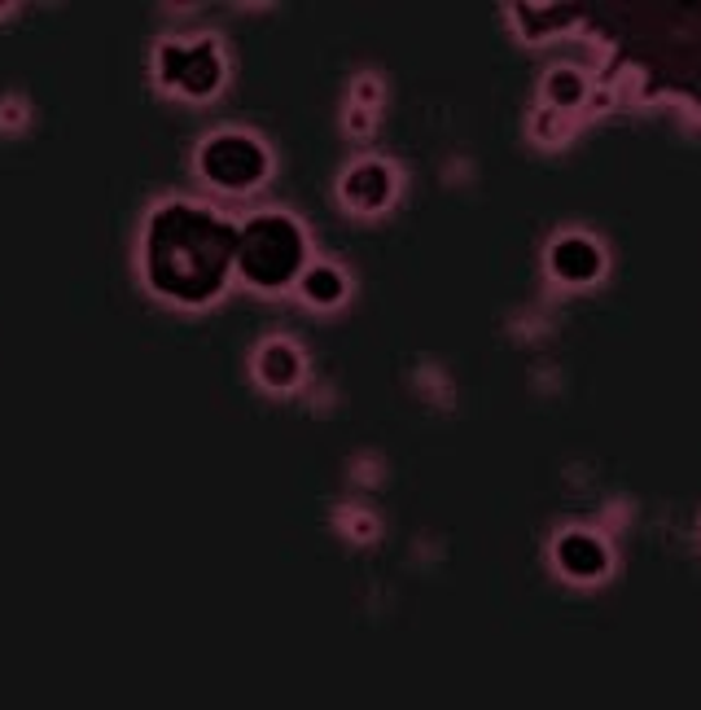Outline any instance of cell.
Returning <instances> with one entry per match:
<instances>
[{
	"label": "cell",
	"instance_id": "obj_4",
	"mask_svg": "<svg viewBox=\"0 0 701 710\" xmlns=\"http://www.w3.org/2000/svg\"><path fill=\"white\" fill-rule=\"evenodd\" d=\"M158 80L167 88H180L189 97H211L224 80V62L220 49L211 40H193V44H163L158 49Z\"/></svg>",
	"mask_w": 701,
	"mask_h": 710
},
{
	"label": "cell",
	"instance_id": "obj_1",
	"mask_svg": "<svg viewBox=\"0 0 701 710\" xmlns=\"http://www.w3.org/2000/svg\"><path fill=\"white\" fill-rule=\"evenodd\" d=\"M237 259V229L207 207L167 202L145 229V276L163 299L207 303L224 290Z\"/></svg>",
	"mask_w": 701,
	"mask_h": 710
},
{
	"label": "cell",
	"instance_id": "obj_11",
	"mask_svg": "<svg viewBox=\"0 0 701 710\" xmlns=\"http://www.w3.org/2000/svg\"><path fill=\"white\" fill-rule=\"evenodd\" d=\"M566 132H571V118L557 115V111H544L535 118V136H544V140H562Z\"/></svg>",
	"mask_w": 701,
	"mask_h": 710
},
{
	"label": "cell",
	"instance_id": "obj_10",
	"mask_svg": "<svg viewBox=\"0 0 701 710\" xmlns=\"http://www.w3.org/2000/svg\"><path fill=\"white\" fill-rule=\"evenodd\" d=\"M548 97H553L557 106H579V97H584V80H579L575 71H557V75L548 80Z\"/></svg>",
	"mask_w": 701,
	"mask_h": 710
},
{
	"label": "cell",
	"instance_id": "obj_5",
	"mask_svg": "<svg viewBox=\"0 0 701 710\" xmlns=\"http://www.w3.org/2000/svg\"><path fill=\"white\" fill-rule=\"evenodd\" d=\"M343 198H347L350 207H359V211L386 207V198H390V171H386L381 163H359L347 180H343Z\"/></svg>",
	"mask_w": 701,
	"mask_h": 710
},
{
	"label": "cell",
	"instance_id": "obj_7",
	"mask_svg": "<svg viewBox=\"0 0 701 710\" xmlns=\"http://www.w3.org/2000/svg\"><path fill=\"white\" fill-rule=\"evenodd\" d=\"M562 566H566L571 575L592 580V575H600V571H605V553H600L587 535H571V540L562 544Z\"/></svg>",
	"mask_w": 701,
	"mask_h": 710
},
{
	"label": "cell",
	"instance_id": "obj_8",
	"mask_svg": "<svg viewBox=\"0 0 701 710\" xmlns=\"http://www.w3.org/2000/svg\"><path fill=\"white\" fill-rule=\"evenodd\" d=\"M553 268L562 272V276H592L596 272V250L587 246V241H579V237H571V241H562L557 250H553Z\"/></svg>",
	"mask_w": 701,
	"mask_h": 710
},
{
	"label": "cell",
	"instance_id": "obj_9",
	"mask_svg": "<svg viewBox=\"0 0 701 710\" xmlns=\"http://www.w3.org/2000/svg\"><path fill=\"white\" fill-rule=\"evenodd\" d=\"M343 276L334 272V268H312L307 276H303V294L312 299V303H338L343 299Z\"/></svg>",
	"mask_w": 701,
	"mask_h": 710
},
{
	"label": "cell",
	"instance_id": "obj_6",
	"mask_svg": "<svg viewBox=\"0 0 701 710\" xmlns=\"http://www.w3.org/2000/svg\"><path fill=\"white\" fill-rule=\"evenodd\" d=\"M259 377L272 386V390H285V386H294V377H299V355L290 343H268L263 355H259Z\"/></svg>",
	"mask_w": 701,
	"mask_h": 710
},
{
	"label": "cell",
	"instance_id": "obj_2",
	"mask_svg": "<svg viewBox=\"0 0 701 710\" xmlns=\"http://www.w3.org/2000/svg\"><path fill=\"white\" fill-rule=\"evenodd\" d=\"M303 263V233L285 216H259L237 233V268L250 285L276 290Z\"/></svg>",
	"mask_w": 701,
	"mask_h": 710
},
{
	"label": "cell",
	"instance_id": "obj_3",
	"mask_svg": "<svg viewBox=\"0 0 701 710\" xmlns=\"http://www.w3.org/2000/svg\"><path fill=\"white\" fill-rule=\"evenodd\" d=\"M198 163H202V176H207L211 185H220V189H250V185H259L263 171H268L263 145L250 140V136H241V132L211 136V140L202 145V158H198Z\"/></svg>",
	"mask_w": 701,
	"mask_h": 710
}]
</instances>
